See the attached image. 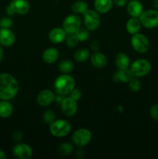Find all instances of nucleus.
Masks as SVG:
<instances>
[{"label":"nucleus","instance_id":"f257e3e1","mask_svg":"<svg viewBox=\"0 0 158 159\" xmlns=\"http://www.w3.org/2000/svg\"><path fill=\"white\" fill-rule=\"evenodd\" d=\"M20 85L9 73H0V100H11L18 94Z\"/></svg>","mask_w":158,"mask_h":159},{"label":"nucleus","instance_id":"f03ea898","mask_svg":"<svg viewBox=\"0 0 158 159\" xmlns=\"http://www.w3.org/2000/svg\"><path fill=\"white\" fill-rule=\"evenodd\" d=\"M75 80L72 76L69 74H62L55 79L54 87L57 94L65 96L69 95V93L75 88Z\"/></svg>","mask_w":158,"mask_h":159},{"label":"nucleus","instance_id":"7ed1b4c3","mask_svg":"<svg viewBox=\"0 0 158 159\" xmlns=\"http://www.w3.org/2000/svg\"><path fill=\"white\" fill-rule=\"evenodd\" d=\"M71 126L67 120L63 119L55 120L50 124V132L56 138H64L69 134Z\"/></svg>","mask_w":158,"mask_h":159},{"label":"nucleus","instance_id":"20e7f679","mask_svg":"<svg viewBox=\"0 0 158 159\" xmlns=\"http://www.w3.org/2000/svg\"><path fill=\"white\" fill-rule=\"evenodd\" d=\"M129 70L133 77H144L150 73L151 70V64L147 59L139 58L132 63Z\"/></svg>","mask_w":158,"mask_h":159},{"label":"nucleus","instance_id":"39448f33","mask_svg":"<svg viewBox=\"0 0 158 159\" xmlns=\"http://www.w3.org/2000/svg\"><path fill=\"white\" fill-rule=\"evenodd\" d=\"M131 46L136 52L144 54L150 48V41L144 34L138 32L132 35Z\"/></svg>","mask_w":158,"mask_h":159},{"label":"nucleus","instance_id":"423d86ee","mask_svg":"<svg viewBox=\"0 0 158 159\" xmlns=\"http://www.w3.org/2000/svg\"><path fill=\"white\" fill-rule=\"evenodd\" d=\"M85 26L89 31H94L98 30L101 24V17L99 12L95 9H88L83 14Z\"/></svg>","mask_w":158,"mask_h":159},{"label":"nucleus","instance_id":"0eeeda50","mask_svg":"<svg viewBox=\"0 0 158 159\" xmlns=\"http://www.w3.org/2000/svg\"><path fill=\"white\" fill-rule=\"evenodd\" d=\"M139 19L143 26L147 29H154L158 26V10L154 9L143 11Z\"/></svg>","mask_w":158,"mask_h":159},{"label":"nucleus","instance_id":"6e6552de","mask_svg":"<svg viewBox=\"0 0 158 159\" xmlns=\"http://www.w3.org/2000/svg\"><path fill=\"white\" fill-rule=\"evenodd\" d=\"M92 134L88 129L79 128L74 132L72 135V141L77 147H84L91 141Z\"/></svg>","mask_w":158,"mask_h":159},{"label":"nucleus","instance_id":"1a4fd4ad","mask_svg":"<svg viewBox=\"0 0 158 159\" xmlns=\"http://www.w3.org/2000/svg\"><path fill=\"white\" fill-rule=\"evenodd\" d=\"M81 20L77 14H71L64 20L63 28L68 34H75L81 28Z\"/></svg>","mask_w":158,"mask_h":159},{"label":"nucleus","instance_id":"9d476101","mask_svg":"<svg viewBox=\"0 0 158 159\" xmlns=\"http://www.w3.org/2000/svg\"><path fill=\"white\" fill-rule=\"evenodd\" d=\"M60 108H61L62 113L65 116L68 117L74 116L77 111V101L73 99L70 96L64 98L63 100L60 102Z\"/></svg>","mask_w":158,"mask_h":159},{"label":"nucleus","instance_id":"9b49d317","mask_svg":"<svg viewBox=\"0 0 158 159\" xmlns=\"http://www.w3.org/2000/svg\"><path fill=\"white\" fill-rule=\"evenodd\" d=\"M12 153L17 158L29 159L33 155V149L29 144L25 143H19L14 146Z\"/></svg>","mask_w":158,"mask_h":159},{"label":"nucleus","instance_id":"f8f14e48","mask_svg":"<svg viewBox=\"0 0 158 159\" xmlns=\"http://www.w3.org/2000/svg\"><path fill=\"white\" fill-rule=\"evenodd\" d=\"M56 96L53 91L50 89H43L40 92L37 97V102L40 107H46L54 102Z\"/></svg>","mask_w":158,"mask_h":159},{"label":"nucleus","instance_id":"ddd939ff","mask_svg":"<svg viewBox=\"0 0 158 159\" xmlns=\"http://www.w3.org/2000/svg\"><path fill=\"white\" fill-rule=\"evenodd\" d=\"M9 6L14 13L18 15H26L29 12L30 6L27 0H12Z\"/></svg>","mask_w":158,"mask_h":159},{"label":"nucleus","instance_id":"4468645a","mask_svg":"<svg viewBox=\"0 0 158 159\" xmlns=\"http://www.w3.org/2000/svg\"><path fill=\"white\" fill-rule=\"evenodd\" d=\"M66 31L64 30L63 27H54L50 30L48 34V38L50 41L55 44L63 43L65 41L67 37Z\"/></svg>","mask_w":158,"mask_h":159},{"label":"nucleus","instance_id":"2eb2a0df","mask_svg":"<svg viewBox=\"0 0 158 159\" xmlns=\"http://www.w3.org/2000/svg\"><path fill=\"white\" fill-rule=\"evenodd\" d=\"M15 36L10 29H0V45L2 47H11L15 43Z\"/></svg>","mask_w":158,"mask_h":159},{"label":"nucleus","instance_id":"dca6fc26","mask_svg":"<svg viewBox=\"0 0 158 159\" xmlns=\"http://www.w3.org/2000/svg\"><path fill=\"white\" fill-rule=\"evenodd\" d=\"M126 10L131 17L139 18L143 12V6L139 0H130L126 4Z\"/></svg>","mask_w":158,"mask_h":159},{"label":"nucleus","instance_id":"f3484780","mask_svg":"<svg viewBox=\"0 0 158 159\" xmlns=\"http://www.w3.org/2000/svg\"><path fill=\"white\" fill-rule=\"evenodd\" d=\"M60 53L54 48H49L45 50L42 54V59L46 64H54L58 60Z\"/></svg>","mask_w":158,"mask_h":159},{"label":"nucleus","instance_id":"a211bd4d","mask_svg":"<svg viewBox=\"0 0 158 159\" xmlns=\"http://www.w3.org/2000/svg\"><path fill=\"white\" fill-rule=\"evenodd\" d=\"M133 77V76L129 68H126V69H118L113 75L112 79L114 82L128 83Z\"/></svg>","mask_w":158,"mask_h":159},{"label":"nucleus","instance_id":"6ab92c4d","mask_svg":"<svg viewBox=\"0 0 158 159\" xmlns=\"http://www.w3.org/2000/svg\"><path fill=\"white\" fill-rule=\"evenodd\" d=\"M91 63L96 68H102L107 65V57L103 53L95 51L90 57Z\"/></svg>","mask_w":158,"mask_h":159},{"label":"nucleus","instance_id":"aec40b11","mask_svg":"<svg viewBox=\"0 0 158 159\" xmlns=\"http://www.w3.org/2000/svg\"><path fill=\"white\" fill-rule=\"evenodd\" d=\"M113 0H94V9L99 13L105 14L109 12L113 6Z\"/></svg>","mask_w":158,"mask_h":159},{"label":"nucleus","instance_id":"412c9836","mask_svg":"<svg viewBox=\"0 0 158 159\" xmlns=\"http://www.w3.org/2000/svg\"><path fill=\"white\" fill-rule=\"evenodd\" d=\"M141 26H142V24H141V22L139 18L131 17L127 20L126 24H125V29L129 34L133 35V34L139 32V30L141 29Z\"/></svg>","mask_w":158,"mask_h":159},{"label":"nucleus","instance_id":"4be33fe9","mask_svg":"<svg viewBox=\"0 0 158 159\" xmlns=\"http://www.w3.org/2000/svg\"><path fill=\"white\" fill-rule=\"evenodd\" d=\"M115 63L118 69H126L130 67V58L125 53H119L116 57Z\"/></svg>","mask_w":158,"mask_h":159},{"label":"nucleus","instance_id":"5701e85b","mask_svg":"<svg viewBox=\"0 0 158 159\" xmlns=\"http://www.w3.org/2000/svg\"><path fill=\"white\" fill-rule=\"evenodd\" d=\"M13 113V107L9 100L0 101V117L7 119L10 117Z\"/></svg>","mask_w":158,"mask_h":159},{"label":"nucleus","instance_id":"b1692460","mask_svg":"<svg viewBox=\"0 0 158 159\" xmlns=\"http://www.w3.org/2000/svg\"><path fill=\"white\" fill-rule=\"evenodd\" d=\"M71 9L75 14H82L83 15L88 9V5L86 2L83 1V0H77V1L73 2Z\"/></svg>","mask_w":158,"mask_h":159},{"label":"nucleus","instance_id":"393cba45","mask_svg":"<svg viewBox=\"0 0 158 159\" xmlns=\"http://www.w3.org/2000/svg\"><path fill=\"white\" fill-rule=\"evenodd\" d=\"M74 68V62L71 60H63L58 65V70L62 74H69L73 71Z\"/></svg>","mask_w":158,"mask_h":159},{"label":"nucleus","instance_id":"a878e982","mask_svg":"<svg viewBox=\"0 0 158 159\" xmlns=\"http://www.w3.org/2000/svg\"><path fill=\"white\" fill-rule=\"evenodd\" d=\"M90 53L88 50L81 48L75 51L74 54V58L77 62H85L89 58Z\"/></svg>","mask_w":158,"mask_h":159},{"label":"nucleus","instance_id":"bb28decb","mask_svg":"<svg viewBox=\"0 0 158 159\" xmlns=\"http://www.w3.org/2000/svg\"><path fill=\"white\" fill-rule=\"evenodd\" d=\"M58 152L62 155H70L74 152V147L70 143H63L59 146Z\"/></svg>","mask_w":158,"mask_h":159},{"label":"nucleus","instance_id":"cd10ccee","mask_svg":"<svg viewBox=\"0 0 158 159\" xmlns=\"http://www.w3.org/2000/svg\"><path fill=\"white\" fill-rule=\"evenodd\" d=\"M55 118H56L55 112H54L53 110H51V109L46 110L43 114V121H44L45 124H50L51 123L54 122V121L55 120Z\"/></svg>","mask_w":158,"mask_h":159},{"label":"nucleus","instance_id":"c85d7f7f","mask_svg":"<svg viewBox=\"0 0 158 159\" xmlns=\"http://www.w3.org/2000/svg\"><path fill=\"white\" fill-rule=\"evenodd\" d=\"M129 83V88L133 93H137L141 89V82L138 79V78L133 77L130 79Z\"/></svg>","mask_w":158,"mask_h":159},{"label":"nucleus","instance_id":"c756f323","mask_svg":"<svg viewBox=\"0 0 158 159\" xmlns=\"http://www.w3.org/2000/svg\"><path fill=\"white\" fill-rule=\"evenodd\" d=\"M65 42H66V44L70 48H73L77 46V44L79 43V40L75 34H71L67 35Z\"/></svg>","mask_w":158,"mask_h":159},{"label":"nucleus","instance_id":"7c9ffc66","mask_svg":"<svg viewBox=\"0 0 158 159\" xmlns=\"http://www.w3.org/2000/svg\"><path fill=\"white\" fill-rule=\"evenodd\" d=\"M79 42H84L89 38V30L85 28H80L77 32L75 33Z\"/></svg>","mask_w":158,"mask_h":159},{"label":"nucleus","instance_id":"2f4dec72","mask_svg":"<svg viewBox=\"0 0 158 159\" xmlns=\"http://www.w3.org/2000/svg\"><path fill=\"white\" fill-rule=\"evenodd\" d=\"M13 26V22L9 17H2L0 20V27L10 29Z\"/></svg>","mask_w":158,"mask_h":159},{"label":"nucleus","instance_id":"473e14b6","mask_svg":"<svg viewBox=\"0 0 158 159\" xmlns=\"http://www.w3.org/2000/svg\"><path fill=\"white\" fill-rule=\"evenodd\" d=\"M69 96L71 98H72L73 99H74L75 101H78L81 99L82 93L80 89H77L74 88V89L69 93Z\"/></svg>","mask_w":158,"mask_h":159},{"label":"nucleus","instance_id":"72a5a7b5","mask_svg":"<svg viewBox=\"0 0 158 159\" xmlns=\"http://www.w3.org/2000/svg\"><path fill=\"white\" fill-rule=\"evenodd\" d=\"M150 114L153 120L158 121V104H155L150 107Z\"/></svg>","mask_w":158,"mask_h":159},{"label":"nucleus","instance_id":"f704fd0d","mask_svg":"<svg viewBox=\"0 0 158 159\" xmlns=\"http://www.w3.org/2000/svg\"><path fill=\"white\" fill-rule=\"evenodd\" d=\"M12 139H13L14 141H21L23 138V133H22L21 131H20V130H15V131L12 133Z\"/></svg>","mask_w":158,"mask_h":159},{"label":"nucleus","instance_id":"c9c22d12","mask_svg":"<svg viewBox=\"0 0 158 159\" xmlns=\"http://www.w3.org/2000/svg\"><path fill=\"white\" fill-rule=\"evenodd\" d=\"M128 1L127 0H113V3L118 7H123V6H126Z\"/></svg>","mask_w":158,"mask_h":159},{"label":"nucleus","instance_id":"e433bc0d","mask_svg":"<svg viewBox=\"0 0 158 159\" xmlns=\"http://www.w3.org/2000/svg\"><path fill=\"white\" fill-rule=\"evenodd\" d=\"M99 47H100V44H99V42L96 41V40H94V41L91 43V48L94 51H97L99 49Z\"/></svg>","mask_w":158,"mask_h":159},{"label":"nucleus","instance_id":"4c0bfd02","mask_svg":"<svg viewBox=\"0 0 158 159\" xmlns=\"http://www.w3.org/2000/svg\"><path fill=\"white\" fill-rule=\"evenodd\" d=\"M6 14H7L8 16H11L15 15V13H14L13 10H12V8L10 7V6H9V5L7 6V7H6Z\"/></svg>","mask_w":158,"mask_h":159},{"label":"nucleus","instance_id":"58836bf2","mask_svg":"<svg viewBox=\"0 0 158 159\" xmlns=\"http://www.w3.org/2000/svg\"><path fill=\"white\" fill-rule=\"evenodd\" d=\"M3 57H4V50H3L2 46L0 45V62L2 61Z\"/></svg>","mask_w":158,"mask_h":159},{"label":"nucleus","instance_id":"ea45409f","mask_svg":"<svg viewBox=\"0 0 158 159\" xmlns=\"http://www.w3.org/2000/svg\"><path fill=\"white\" fill-rule=\"evenodd\" d=\"M6 152L3 150L0 149V159H6Z\"/></svg>","mask_w":158,"mask_h":159},{"label":"nucleus","instance_id":"a19ab883","mask_svg":"<svg viewBox=\"0 0 158 159\" xmlns=\"http://www.w3.org/2000/svg\"><path fill=\"white\" fill-rule=\"evenodd\" d=\"M152 4H153V8L155 9H156V10H158V0H153Z\"/></svg>","mask_w":158,"mask_h":159},{"label":"nucleus","instance_id":"79ce46f5","mask_svg":"<svg viewBox=\"0 0 158 159\" xmlns=\"http://www.w3.org/2000/svg\"><path fill=\"white\" fill-rule=\"evenodd\" d=\"M0 29H1V27H0Z\"/></svg>","mask_w":158,"mask_h":159}]
</instances>
